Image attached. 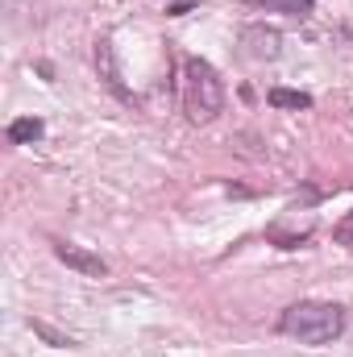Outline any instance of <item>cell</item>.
Returning <instances> with one entry per match:
<instances>
[{"label":"cell","instance_id":"cell-1","mask_svg":"<svg viewBox=\"0 0 353 357\" xmlns=\"http://www.w3.org/2000/svg\"><path fill=\"white\" fill-rule=\"evenodd\" d=\"M278 333L299 345H312V349L333 345L345 333V307L329 303V299H299L278 316Z\"/></svg>","mask_w":353,"mask_h":357},{"label":"cell","instance_id":"cell-8","mask_svg":"<svg viewBox=\"0 0 353 357\" xmlns=\"http://www.w3.org/2000/svg\"><path fill=\"white\" fill-rule=\"evenodd\" d=\"M274 108H291V112H299V108H312V96L308 91H291V88H270L266 96Z\"/></svg>","mask_w":353,"mask_h":357},{"label":"cell","instance_id":"cell-3","mask_svg":"<svg viewBox=\"0 0 353 357\" xmlns=\"http://www.w3.org/2000/svg\"><path fill=\"white\" fill-rule=\"evenodd\" d=\"M50 250H54V258H59L63 266L75 270V274H84V278H104V274H108V262H104L100 254L84 250V245H75V241L54 237V241H50Z\"/></svg>","mask_w":353,"mask_h":357},{"label":"cell","instance_id":"cell-7","mask_svg":"<svg viewBox=\"0 0 353 357\" xmlns=\"http://www.w3.org/2000/svg\"><path fill=\"white\" fill-rule=\"evenodd\" d=\"M246 42H254V46H250L254 59H278V33H274V29L254 25V29H246Z\"/></svg>","mask_w":353,"mask_h":357},{"label":"cell","instance_id":"cell-2","mask_svg":"<svg viewBox=\"0 0 353 357\" xmlns=\"http://www.w3.org/2000/svg\"><path fill=\"white\" fill-rule=\"evenodd\" d=\"M183 112L191 125H208L225 112V84L208 59H183Z\"/></svg>","mask_w":353,"mask_h":357},{"label":"cell","instance_id":"cell-5","mask_svg":"<svg viewBox=\"0 0 353 357\" xmlns=\"http://www.w3.org/2000/svg\"><path fill=\"white\" fill-rule=\"evenodd\" d=\"M246 4H254V8H266V13H283V17H312V8H316V0H246Z\"/></svg>","mask_w":353,"mask_h":357},{"label":"cell","instance_id":"cell-10","mask_svg":"<svg viewBox=\"0 0 353 357\" xmlns=\"http://www.w3.org/2000/svg\"><path fill=\"white\" fill-rule=\"evenodd\" d=\"M333 237H337L341 245H350V250H353V212L341 220V225H337V229H333Z\"/></svg>","mask_w":353,"mask_h":357},{"label":"cell","instance_id":"cell-11","mask_svg":"<svg viewBox=\"0 0 353 357\" xmlns=\"http://www.w3.org/2000/svg\"><path fill=\"white\" fill-rule=\"evenodd\" d=\"M183 13H191V4H171L167 8V17H183Z\"/></svg>","mask_w":353,"mask_h":357},{"label":"cell","instance_id":"cell-4","mask_svg":"<svg viewBox=\"0 0 353 357\" xmlns=\"http://www.w3.org/2000/svg\"><path fill=\"white\" fill-rule=\"evenodd\" d=\"M96 67H100L104 88L112 91V96H121L125 104H133V91L121 84V67H117V54H112V42H108V38H100V42H96Z\"/></svg>","mask_w":353,"mask_h":357},{"label":"cell","instance_id":"cell-9","mask_svg":"<svg viewBox=\"0 0 353 357\" xmlns=\"http://www.w3.org/2000/svg\"><path fill=\"white\" fill-rule=\"evenodd\" d=\"M29 328H33L38 337H46L50 345H59V349H67V345H75L71 337H63V333H54V328H50V324H42V320H29Z\"/></svg>","mask_w":353,"mask_h":357},{"label":"cell","instance_id":"cell-6","mask_svg":"<svg viewBox=\"0 0 353 357\" xmlns=\"http://www.w3.org/2000/svg\"><path fill=\"white\" fill-rule=\"evenodd\" d=\"M42 133H46L42 116H17V121L8 125V142H13V146H29V142H38Z\"/></svg>","mask_w":353,"mask_h":357}]
</instances>
